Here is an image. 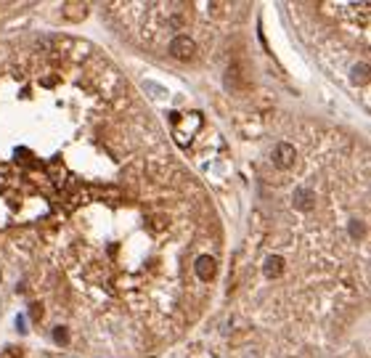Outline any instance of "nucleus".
<instances>
[{
  "instance_id": "6",
  "label": "nucleus",
  "mask_w": 371,
  "mask_h": 358,
  "mask_svg": "<svg viewBox=\"0 0 371 358\" xmlns=\"http://www.w3.org/2000/svg\"><path fill=\"white\" fill-rule=\"evenodd\" d=\"M366 80H368V64H355L353 83H366Z\"/></svg>"
},
{
  "instance_id": "1",
  "label": "nucleus",
  "mask_w": 371,
  "mask_h": 358,
  "mask_svg": "<svg viewBox=\"0 0 371 358\" xmlns=\"http://www.w3.org/2000/svg\"><path fill=\"white\" fill-rule=\"evenodd\" d=\"M170 56L178 58V61H189L194 53H196V43L189 37V35H175L173 40H170Z\"/></svg>"
},
{
  "instance_id": "8",
  "label": "nucleus",
  "mask_w": 371,
  "mask_h": 358,
  "mask_svg": "<svg viewBox=\"0 0 371 358\" xmlns=\"http://www.w3.org/2000/svg\"><path fill=\"white\" fill-rule=\"evenodd\" d=\"M53 340L64 342V340H67V329H61V326H56V329H53Z\"/></svg>"
},
{
  "instance_id": "4",
  "label": "nucleus",
  "mask_w": 371,
  "mask_h": 358,
  "mask_svg": "<svg viewBox=\"0 0 371 358\" xmlns=\"http://www.w3.org/2000/svg\"><path fill=\"white\" fill-rule=\"evenodd\" d=\"M313 202H316V194H313L311 189H297L295 196H292V205H295L297 210H302V212L311 210V207H313Z\"/></svg>"
},
{
  "instance_id": "5",
  "label": "nucleus",
  "mask_w": 371,
  "mask_h": 358,
  "mask_svg": "<svg viewBox=\"0 0 371 358\" xmlns=\"http://www.w3.org/2000/svg\"><path fill=\"white\" fill-rule=\"evenodd\" d=\"M281 271H284V257H278V255L265 257V263H262V273H265V279H276Z\"/></svg>"
},
{
  "instance_id": "2",
  "label": "nucleus",
  "mask_w": 371,
  "mask_h": 358,
  "mask_svg": "<svg viewBox=\"0 0 371 358\" xmlns=\"http://www.w3.org/2000/svg\"><path fill=\"white\" fill-rule=\"evenodd\" d=\"M273 162H276V167H289L292 162H295V146L286 144V141L276 144V149H273Z\"/></svg>"
},
{
  "instance_id": "9",
  "label": "nucleus",
  "mask_w": 371,
  "mask_h": 358,
  "mask_svg": "<svg viewBox=\"0 0 371 358\" xmlns=\"http://www.w3.org/2000/svg\"><path fill=\"white\" fill-rule=\"evenodd\" d=\"M29 313H32V316L37 319V316L43 313V308H40V303H32V308H29Z\"/></svg>"
},
{
  "instance_id": "3",
  "label": "nucleus",
  "mask_w": 371,
  "mask_h": 358,
  "mask_svg": "<svg viewBox=\"0 0 371 358\" xmlns=\"http://www.w3.org/2000/svg\"><path fill=\"white\" fill-rule=\"evenodd\" d=\"M194 271H196V276L199 279H212L215 276V257H210V255H202V257H196V263H194Z\"/></svg>"
},
{
  "instance_id": "7",
  "label": "nucleus",
  "mask_w": 371,
  "mask_h": 358,
  "mask_svg": "<svg viewBox=\"0 0 371 358\" xmlns=\"http://www.w3.org/2000/svg\"><path fill=\"white\" fill-rule=\"evenodd\" d=\"M347 228H350V233H353V236H355V239H358V236H361V233L366 231L361 221H350V226H347Z\"/></svg>"
}]
</instances>
